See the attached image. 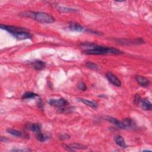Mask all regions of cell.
I'll list each match as a JSON object with an SVG mask.
<instances>
[{"instance_id": "6da1fadb", "label": "cell", "mask_w": 152, "mask_h": 152, "mask_svg": "<svg viewBox=\"0 0 152 152\" xmlns=\"http://www.w3.org/2000/svg\"><path fill=\"white\" fill-rule=\"evenodd\" d=\"M82 45L84 48H86V49L84 51V52L87 55H118L123 54V52L119 49L112 47L103 46L91 43L83 44Z\"/></svg>"}, {"instance_id": "7a4b0ae2", "label": "cell", "mask_w": 152, "mask_h": 152, "mask_svg": "<svg viewBox=\"0 0 152 152\" xmlns=\"http://www.w3.org/2000/svg\"><path fill=\"white\" fill-rule=\"evenodd\" d=\"M20 16L26 17L35 20L36 21L41 23H52L55 22V18L49 14L44 12H32V11H24L21 13Z\"/></svg>"}, {"instance_id": "3957f363", "label": "cell", "mask_w": 152, "mask_h": 152, "mask_svg": "<svg viewBox=\"0 0 152 152\" xmlns=\"http://www.w3.org/2000/svg\"><path fill=\"white\" fill-rule=\"evenodd\" d=\"M0 27H1L2 29L5 30L8 32H9L11 35H13L20 32H22V31H28V30L25 28L19 27L17 26H7V25L1 24Z\"/></svg>"}, {"instance_id": "277c9868", "label": "cell", "mask_w": 152, "mask_h": 152, "mask_svg": "<svg viewBox=\"0 0 152 152\" xmlns=\"http://www.w3.org/2000/svg\"><path fill=\"white\" fill-rule=\"evenodd\" d=\"M48 103L50 105L58 107V108H61L64 106H68L69 105V102L64 98H59V99H50L48 101Z\"/></svg>"}, {"instance_id": "5b68a950", "label": "cell", "mask_w": 152, "mask_h": 152, "mask_svg": "<svg viewBox=\"0 0 152 152\" xmlns=\"http://www.w3.org/2000/svg\"><path fill=\"white\" fill-rule=\"evenodd\" d=\"M11 35L18 40L32 39V35L29 32V31H22L13 34Z\"/></svg>"}, {"instance_id": "8992f818", "label": "cell", "mask_w": 152, "mask_h": 152, "mask_svg": "<svg viewBox=\"0 0 152 152\" xmlns=\"http://www.w3.org/2000/svg\"><path fill=\"white\" fill-rule=\"evenodd\" d=\"M106 76L108 81L113 85L116 87H120L121 86V82L120 80L113 73L111 72H108L106 74Z\"/></svg>"}, {"instance_id": "52a82bcc", "label": "cell", "mask_w": 152, "mask_h": 152, "mask_svg": "<svg viewBox=\"0 0 152 152\" xmlns=\"http://www.w3.org/2000/svg\"><path fill=\"white\" fill-rule=\"evenodd\" d=\"M136 81L141 86L144 87H147L150 84V81L147 78L141 76H136L135 77Z\"/></svg>"}, {"instance_id": "ba28073f", "label": "cell", "mask_w": 152, "mask_h": 152, "mask_svg": "<svg viewBox=\"0 0 152 152\" xmlns=\"http://www.w3.org/2000/svg\"><path fill=\"white\" fill-rule=\"evenodd\" d=\"M124 129H135L137 126L134 121L131 118H125L122 120Z\"/></svg>"}, {"instance_id": "9c48e42d", "label": "cell", "mask_w": 152, "mask_h": 152, "mask_svg": "<svg viewBox=\"0 0 152 152\" xmlns=\"http://www.w3.org/2000/svg\"><path fill=\"white\" fill-rule=\"evenodd\" d=\"M119 44H144V41L141 38H137L134 40H128V39H118Z\"/></svg>"}, {"instance_id": "30bf717a", "label": "cell", "mask_w": 152, "mask_h": 152, "mask_svg": "<svg viewBox=\"0 0 152 152\" xmlns=\"http://www.w3.org/2000/svg\"><path fill=\"white\" fill-rule=\"evenodd\" d=\"M106 119L109 121V123L111 124L115 125L116 127L120 129H124V126L123 125V123L122 122V121H119L115 118L112 117V116H107L106 118Z\"/></svg>"}, {"instance_id": "8fae6325", "label": "cell", "mask_w": 152, "mask_h": 152, "mask_svg": "<svg viewBox=\"0 0 152 152\" xmlns=\"http://www.w3.org/2000/svg\"><path fill=\"white\" fill-rule=\"evenodd\" d=\"M69 29L70 30H71V31L78 32H83L86 30V29L81 24L75 22H72L70 23Z\"/></svg>"}, {"instance_id": "7c38bea8", "label": "cell", "mask_w": 152, "mask_h": 152, "mask_svg": "<svg viewBox=\"0 0 152 152\" xmlns=\"http://www.w3.org/2000/svg\"><path fill=\"white\" fill-rule=\"evenodd\" d=\"M65 148L70 151H74L76 149L79 150H84L87 148V147L84 145L78 144V143H73L70 145H63Z\"/></svg>"}, {"instance_id": "4fadbf2b", "label": "cell", "mask_w": 152, "mask_h": 152, "mask_svg": "<svg viewBox=\"0 0 152 152\" xmlns=\"http://www.w3.org/2000/svg\"><path fill=\"white\" fill-rule=\"evenodd\" d=\"M26 128L35 133H38L41 130V125L39 123H29L26 125Z\"/></svg>"}, {"instance_id": "5bb4252c", "label": "cell", "mask_w": 152, "mask_h": 152, "mask_svg": "<svg viewBox=\"0 0 152 152\" xmlns=\"http://www.w3.org/2000/svg\"><path fill=\"white\" fill-rule=\"evenodd\" d=\"M77 100L79 102H81V103H84V105L88 106L91 108H94V109H96L98 108V103L94 101H90L88 99H83V98H78Z\"/></svg>"}, {"instance_id": "9a60e30c", "label": "cell", "mask_w": 152, "mask_h": 152, "mask_svg": "<svg viewBox=\"0 0 152 152\" xmlns=\"http://www.w3.org/2000/svg\"><path fill=\"white\" fill-rule=\"evenodd\" d=\"M115 141L116 144L119 146L121 148H126L127 145L125 141V140L123 136H121L120 135H118L115 137Z\"/></svg>"}, {"instance_id": "2e32d148", "label": "cell", "mask_w": 152, "mask_h": 152, "mask_svg": "<svg viewBox=\"0 0 152 152\" xmlns=\"http://www.w3.org/2000/svg\"><path fill=\"white\" fill-rule=\"evenodd\" d=\"M32 66L36 70H42L46 67V63L40 60H36L32 63Z\"/></svg>"}, {"instance_id": "e0dca14e", "label": "cell", "mask_w": 152, "mask_h": 152, "mask_svg": "<svg viewBox=\"0 0 152 152\" xmlns=\"http://www.w3.org/2000/svg\"><path fill=\"white\" fill-rule=\"evenodd\" d=\"M141 108L144 111H151L152 109V104L147 99H143L141 101Z\"/></svg>"}, {"instance_id": "ac0fdd59", "label": "cell", "mask_w": 152, "mask_h": 152, "mask_svg": "<svg viewBox=\"0 0 152 152\" xmlns=\"http://www.w3.org/2000/svg\"><path fill=\"white\" fill-rule=\"evenodd\" d=\"M36 138L40 142H45L48 139V136L42 133L41 131H39L36 133Z\"/></svg>"}, {"instance_id": "d6986e66", "label": "cell", "mask_w": 152, "mask_h": 152, "mask_svg": "<svg viewBox=\"0 0 152 152\" xmlns=\"http://www.w3.org/2000/svg\"><path fill=\"white\" fill-rule=\"evenodd\" d=\"M36 97H39V95L36 93L30 92H27L24 93L23 96H22V99H33L35 98Z\"/></svg>"}, {"instance_id": "ffe728a7", "label": "cell", "mask_w": 152, "mask_h": 152, "mask_svg": "<svg viewBox=\"0 0 152 152\" xmlns=\"http://www.w3.org/2000/svg\"><path fill=\"white\" fill-rule=\"evenodd\" d=\"M7 131L10 133V134H11L12 136L16 137H21L23 136V134L21 132L16 130H14L12 128H9L7 130Z\"/></svg>"}, {"instance_id": "44dd1931", "label": "cell", "mask_w": 152, "mask_h": 152, "mask_svg": "<svg viewBox=\"0 0 152 152\" xmlns=\"http://www.w3.org/2000/svg\"><path fill=\"white\" fill-rule=\"evenodd\" d=\"M86 67L91 70H98L99 69V67L97 64H96L95 63H92V62H88L86 63Z\"/></svg>"}, {"instance_id": "7402d4cb", "label": "cell", "mask_w": 152, "mask_h": 152, "mask_svg": "<svg viewBox=\"0 0 152 152\" xmlns=\"http://www.w3.org/2000/svg\"><path fill=\"white\" fill-rule=\"evenodd\" d=\"M58 10L61 11L63 12H76V11H77V10L75 9H70V8L64 7H59Z\"/></svg>"}, {"instance_id": "603a6c76", "label": "cell", "mask_w": 152, "mask_h": 152, "mask_svg": "<svg viewBox=\"0 0 152 152\" xmlns=\"http://www.w3.org/2000/svg\"><path fill=\"white\" fill-rule=\"evenodd\" d=\"M66 106L59 108V112H61V113H68V112H71V110H72V108L71 107H66Z\"/></svg>"}, {"instance_id": "cb8c5ba5", "label": "cell", "mask_w": 152, "mask_h": 152, "mask_svg": "<svg viewBox=\"0 0 152 152\" xmlns=\"http://www.w3.org/2000/svg\"><path fill=\"white\" fill-rule=\"evenodd\" d=\"M77 87L78 89L82 91H86L87 90V86L86 84L83 81H80L77 84Z\"/></svg>"}, {"instance_id": "d4e9b609", "label": "cell", "mask_w": 152, "mask_h": 152, "mask_svg": "<svg viewBox=\"0 0 152 152\" xmlns=\"http://www.w3.org/2000/svg\"><path fill=\"white\" fill-rule=\"evenodd\" d=\"M141 101V98L139 94H136L134 97V103L138 105Z\"/></svg>"}, {"instance_id": "484cf974", "label": "cell", "mask_w": 152, "mask_h": 152, "mask_svg": "<svg viewBox=\"0 0 152 152\" xmlns=\"http://www.w3.org/2000/svg\"><path fill=\"white\" fill-rule=\"evenodd\" d=\"M12 151H22V152H24V151H31L32 150L29 149V148H19V149H13L11 150Z\"/></svg>"}, {"instance_id": "4316f807", "label": "cell", "mask_w": 152, "mask_h": 152, "mask_svg": "<svg viewBox=\"0 0 152 152\" xmlns=\"http://www.w3.org/2000/svg\"><path fill=\"white\" fill-rule=\"evenodd\" d=\"M38 106L41 109H44V103L42 101L41 99H39L38 102Z\"/></svg>"}, {"instance_id": "83f0119b", "label": "cell", "mask_w": 152, "mask_h": 152, "mask_svg": "<svg viewBox=\"0 0 152 152\" xmlns=\"http://www.w3.org/2000/svg\"><path fill=\"white\" fill-rule=\"evenodd\" d=\"M61 140H67L69 139L70 138V136H68L67 134H64V135H62L61 137H59Z\"/></svg>"}, {"instance_id": "f1b7e54d", "label": "cell", "mask_w": 152, "mask_h": 152, "mask_svg": "<svg viewBox=\"0 0 152 152\" xmlns=\"http://www.w3.org/2000/svg\"><path fill=\"white\" fill-rule=\"evenodd\" d=\"M9 140L6 138V137H2L1 138V141H2V142H6V141H7Z\"/></svg>"}]
</instances>
